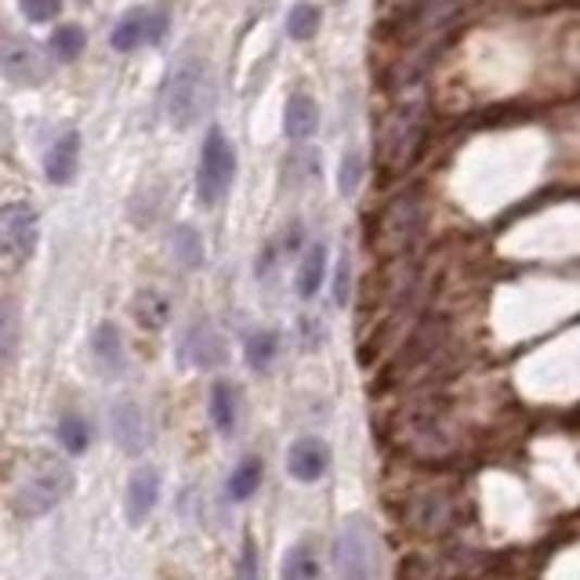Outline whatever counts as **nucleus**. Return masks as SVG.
Returning a JSON list of instances; mask_svg holds the SVG:
<instances>
[{
  "mask_svg": "<svg viewBox=\"0 0 580 580\" xmlns=\"http://www.w3.org/2000/svg\"><path fill=\"white\" fill-rule=\"evenodd\" d=\"M0 330H4V360L12 363L15 360V341H18V319H15V305L4 302V324H0Z\"/></svg>",
  "mask_w": 580,
  "mask_h": 580,
  "instance_id": "33",
  "label": "nucleus"
},
{
  "mask_svg": "<svg viewBox=\"0 0 580 580\" xmlns=\"http://www.w3.org/2000/svg\"><path fill=\"white\" fill-rule=\"evenodd\" d=\"M421 232H425V203L417 192H403V197L384 203L381 214L374 218L370 251L384 257V262H395V257L411 254V247L421 240Z\"/></svg>",
  "mask_w": 580,
  "mask_h": 580,
  "instance_id": "6",
  "label": "nucleus"
},
{
  "mask_svg": "<svg viewBox=\"0 0 580 580\" xmlns=\"http://www.w3.org/2000/svg\"><path fill=\"white\" fill-rule=\"evenodd\" d=\"M18 8L29 23H51L62 12V0H18Z\"/></svg>",
  "mask_w": 580,
  "mask_h": 580,
  "instance_id": "32",
  "label": "nucleus"
},
{
  "mask_svg": "<svg viewBox=\"0 0 580 580\" xmlns=\"http://www.w3.org/2000/svg\"><path fill=\"white\" fill-rule=\"evenodd\" d=\"M283 131H287L290 142H308V138L319 131V105L308 99L305 91H294L287 99Z\"/></svg>",
  "mask_w": 580,
  "mask_h": 580,
  "instance_id": "20",
  "label": "nucleus"
},
{
  "mask_svg": "<svg viewBox=\"0 0 580 580\" xmlns=\"http://www.w3.org/2000/svg\"><path fill=\"white\" fill-rule=\"evenodd\" d=\"M384 439L417 465H446L465 446V428L457 425L454 411L443 400L417 395L411 406H403V411L389 417Z\"/></svg>",
  "mask_w": 580,
  "mask_h": 580,
  "instance_id": "2",
  "label": "nucleus"
},
{
  "mask_svg": "<svg viewBox=\"0 0 580 580\" xmlns=\"http://www.w3.org/2000/svg\"><path fill=\"white\" fill-rule=\"evenodd\" d=\"M167 34V12L164 8H131L127 15L116 18L110 45L116 51H138L146 45H160Z\"/></svg>",
  "mask_w": 580,
  "mask_h": 580,
  "instance_id": "12",
  "label": "nucleus"
},
{
  "mask_svg": "<svg viewBox=\"0 0 580 580\" xmlns=\"http://www.w3.org/2000/svg\"><path fill=\"white\" fill-rule=\"evenodd\" d=\"M113 439L127 457H142L149 446V421L135 400H121L113 406Z\"/></svg>",
  "mask_w": 580,
  "mask_h": 580,
  "instance_id": "15",
  "label": "nucleus"
},
{
  "mask_svg": "<svg viewBox=\"0 0 580 580\" xmlns=\"http://www.w3.org/2000/svg\"><path fill=\"white\" fill-rule=\"evenodd\" d=\"M330 471V446L316 436L294 439L287 450V476L294 482H319Z\"/></svg>",
  "mask_w": 580,
  "mask_h": 580,
  "instance_id": "14",
  "label": "nucleus"
},
{
  "mask_svg": "<svg viewBox=\"0 0 580 580\" xmlns=\"http://www.w3.org/2000/svg\"><path fill=\"white\" fill-rule=\"evenodd\" d=\"M262 476H265L262 457H243L229 476V497L232 501H251L254 493L262 490Z\"/></svg>",
  "mask_w": 580,
  "mask_h": 580,
  "instance_id": "25",
  "label": "nucleus"
},
{
  "mask_svg": "<svg viewBox=\"0 0 580 580\" xmlns=\"http://www.w3.org/2000/svg\"><path fill=\"white\" fill-rule=\"evenodd\" d=\"M279 580H324V566L313 541H298L287 547L283 563H279Z\"/></svg>",
  "mask_w": 580,
  "mask_h": 580,
  "instance_id": "22",
  "label": "nucleus"
},
{
  "mask_svg": "<svg viewBox=\"0 0 580 580\" xmlns=\"http://www.w3.org/2000/svg\"><path fill=\"white\" fill-rule=\"evenodd\" d=\"M493 558L476 552V547L457 544H436V547H414L400 558L395 577L400 580H479L490 569Z\"/></svg>",
  "mask_w": 580,
  "mask_h": 580,
  "instance_id": "5",
  "label": "nucleus"
},
{
  "mask_svg": "<svg viewBox=\"0 0 580 580\" xmlns=\"http://www.w3.org/2000/svg\"><path fill=\"white\" fill-rule=\"evenodd\" d=\"M77 167H80V135L62 131L45 153V175L51 186H70L77 178Z\"/></svg>",
  "mask_w": 580,
  "mask_h": 580,
  "instance_id": "18",
  "label": "nucleus"
},
{
  "mask_svg": "<svg viewBox=\"0 0 580 580\" xmlns=\"http://www.w3.org/2000/svg\"><path fill=\"white\" fill-rule=\"evenodd\" d=\"M160 501V476L153 468H138L127 479V493H124V515L131 526H146L149 515L156 512Z\"/></svg>",
  "mask_w": 580,
  "mask_h": 580,
  "instance_id": "16",
  "label": "nucleus"
},
{
  "mask_svg": "<svg viewBox=\"0 0 580 580\" xmlns=\"http://www.w3.org/2000/svg\"><path fill=\"white\" fill-rule=\"evenodd\" d=\"M207 414H211V425L218 428L222 436H232L236 428H240V389L229 381L211 384Z\"/></svg>",
  "mask_w": 580,
  "mask_h": 580,
  "instance_id": "21",
  "label": "nucleus"
},
{
  "mask_svg": "<svg viewBox=\"0 0 580 580\" xmlns=\"http://www.w3.org/2000/svg\"><path fill=\"white\" fill-rule=\"evenodd\" d=\"M240 580H257V573H254V547H251V544L243 547V558H240Z\"/></svg>",
  "mask_w": 580,
  "mask_h": 580,
  "instance_id": "35",
  "label": "nucleus"
},
{
  "mask_svg": "<svg viewBox=\"0 0 580 580\" xmlns=\"http://www.w3.org/2000/svg\"><path fill=\"white\" fill-rule=\"evenodd\" d=\"M392 519L417 541L443 544L471 519V501L457 482H417L389 501Z\"/></svg>",
  "mask_w": 580,
  "mask_h": 580,
  "instance_id": "3",
  "label": "nucleus"
},
{
  "mask_svg": "<svg viewBox=\"0 0 580 580\" xmlns=\"http://www.w3.org/2000/svg\"><path fill=\"white\" fill-rule=\"evenodd\" d=\"M319 29V8L316 4H294L287 12V34L294 40H313Z\"/></svg>",
  "mask_w": 580,
  "mask_h": 580,
  "instance_id": "28",
  "label": "nucleus"
},
{
  "mask_svg": "<svg viewBox=\"0 0 580 580\" xmlns=\"http://www.w3.org/2000/svg\"><path fill=\"white\" fill-rule=\"evenodd\" d=\"M91 360L99 367L102 378H121L127 370V349H124V335L116 324H99L91 335Z\"/></svg>",
  "mask_w": 580,
  "mask_h": 580,
  "instance_id": "17",
  "label": "nucleus"
},
{
  "mask_svg": "<svg viewBox=\"0 0 580 580\" xmlns=\"http://www.w3.org/2000/svg\"><path fill=\"white\" fill-rule=\"evenodd\" d=\"M421 142H425V113L421 105H411V110H400L392 116L389 124H384L381 131V171L384 175H400L414 164V156L421 153Z\"/></svg>",
  "mask_w": 580,
  "mask_h": 580,
  "instance_id": "10",
  "label": "nucleus"
},
{
  "mask_svg": "<svg viewBox=\"0 0 580 580\" xmlns=\"http://www.w3.org/2000/svg\"><path fill=\"white\" fill-rule=\"evenodd\" d=\"M181 352H186V360L192 363V367L211 370L225 360V341L211 324H192L186 341H181Z\"/></svg>",
  "mask_w": 580,
  "mask_h": 580,
  "instance_id": "19",
  "label": "nucleus"
},
{
  "mask_svg": "<svg viewBox=\"0 0 580 580\" xmlns=\"http://www.w3.org/2000/svg\"><path fill=\"white\" fill-rule=\"evenodd\" d=\"M59 443L66 454H84V450L91 446V425L84 421L80 414H62L59 417Z\"/></svg>",
  "mask_w": 580,
  "mask_h": 580,
  "instance_id": "27",
  "label": "nucleus"
},
{
  "mask_svg": "<svg viewBox=\"0 0 580 580\" xmlns=\"http://www.w3.org/2000/svg\"><path fill=\"white\" fill-rule=\"evenodd\" d=\"M349 283H352V265H349V254H341L338 276H335V302L338 305H349Z\"/></svg>",
  "mask_w": 580,
  "mask_h": 580,
  "instance_id": "34",
  "label": "nucleus"
},
{
  "mask_svg": "<svg viewBox=\"0 0 580 580\" xmlns=\"http://www.w3.org/2000/svg\"><path fill=\"white\" fill-rule=\"evenodd\" d=\"M232 178H236V149L229 138H225V131L211 127L207 138H203L200 167H197V192H200L203 207L222 203L225 192L232 189Z\"/></svg>",
  "mask_w": 580,
  "mask_h": 580,
  "instance_id": "9",
  "label": "nucleus"
},
{
  "mask_svg": "<svg viewBox=\"0 0 580 580\" xmlns=\"http://www.w3.org/2000/svg\"><path fill=\"white\" fill-rule=\"evenodd\" d=\"M0 240H4V254L12 265H23L37 254L40 222L34 203H23V200L8 203L4 214H0Z\"/></svg>",
  "mask_w": 580,
  "mask_h": 580,
  "instance_id": "11",
  "label": "nucleus"
},
{
  "mask_svg": "<svg viewBox=\"0 0 580 580\" xmlns=\"http://www.w3.org/2000/svg\"><path fill=\"white\" fill-rule=\"evenodd\" d=\"M360 181H363V153L349 149V153L341 156V167H338V189H341V197H352V192L360 189Z\"/></svg>",
  "mask_w": 580,
  "mask_h": 580,
  "instance_id": "31",
  "label": "nucleus"
},
{
  "mask_svg": "<svg viewBox=\"0 0 580 580\" xmlns=\"http://www.w3.org/2000/svg\"><path fill=\"white\" fill-rule=\"evenodd\" d=\"M461 349L454 341V324L446 316H417L406 338L392 349L384 367L374 378V395H389L403 389H436L457 370Z\"/></svg>",
  "mask_w": 580,
  "mask_h": 580,
  "instance_id": "1",
  "label": "nucleus"
},
{
  "mask_svg": "<svg viewBox=\"0 0 580 580\" xmlns=\"http://www.w3.org/2000/svg\"><path fill=\"white\" fill-rule=\"evenodd\" d=\"M84 45H88V37H84L80 26H59L55 37H51V51L62 59V62H73L84 51Z\"/></svg>",
  "mask_w": 580,
  "mask_h": 580,
  "instance_id": "30",
  "label": "nucleus"
},
{
  "mask_svg": "<svg viewBox=\"0 0 580 580\" xmlns=\"http://www.w3.org/2000/svg\"><path fill=\"white\" fill-rule=\"evenodd\" d=\"M327 279V247L324 243H313L308 251L302 254V265H298L294 273V287H298V298H316L319 287H324Z\"/></svg>",
  "mask_w": 580,
  "mask_h": 580,
  "instance_id": "23",
  "label": "nucleus"
},
{
  "mask_svg": "<svg viewBox=\"0 0 580 580\" xmlns=\"http://www.w3.org/2000/svg\"><path fill=\"white\" fill-rule=\"evenodd\" d=\"M73 493V468L55 457H37L12 490V512L18 519H45Z\"/></svg>",
  "mask_w": 580,
  "mask_h": 580,
  "instance_id": "4",
  "label": "nucleus"
},
{
  "mask_svg": "<svg viewBox=\"0 0 580 580\" xmlns=\"http://www.w3.org/2000/svg\"><path fill=\"white\" fill-rule=\"evenodd\" d=\"M175 257L186 268H200L203 265V240L192 225H178L175 229Z\"/></svg>",
  "mask_w": 580,
  "mask_h": 580,
  "instance_id": "29",
  "label": "nucleus"
},
{
  "mask_svg": "<svg viewBox=\"0 0 580 580\" xmlns=\"http://www.w3.org/2000/svg\"><path fill=\"white\" fill-rule=\"evenodd\" d=\"M0 66H4V77L18 84V88H37V84L48 80V59L40 55V48H34L29 40H4V55H0Z\"/></svg>",
  "mask_w": 580,
  "mask_h": 580,
  "instance_id": "13",
  "label": "nucleus"
},
{
  "mask_svg": "<svg viewBox=\"0 0 580 580\" xmlns=\"http://www.w3.org/2000/svg\"><path fill=\"white\" fill-rule=\"evenodd\" d=\"M243 356H247V367L265 374L279 356V338L273 335V330H254V335L247 338V345H243Z\"/></svg>",
  "mask_w": 580,
  "mask_h": 580,
  "instance_id": "26",
  "label": "nucleus"
},
{
  "mask_svg": "<svg viewBox=\"0 0 580 580\" xmlns=\"http://www.w3.org/2000/svg\"><path fill=\"white\" fill-rule=\"evenodd\" d=\"M207 105H211L207 62L186 51V55L178 59V66L171 70V80H167V121L175 124L178 131H189Z\"/></svg>",
  "mask_w": 580,
  "mask_h": 580,
  "instance_id": "7",
  "label": "nucleus"
},
{
  "mask_svg": "<svg viewBox=\"0 0 580 580\" xmlns=\"http://www.w3.org/2000/svg\"><path fill=\"white\" fill-rule=\"evenodd\" d=\"M338 580H381L378 533L367 515H349L335 537Z\"/></svg>",
  "mask_w": 580,
  "mask_h": 580,
  "instance_id": "8",
  "label": "nucleus"
},
{
  "mask_svg": "<svg viewBox=\"0 0 580 580\" xmlns=\"http://www.w3.org/2000/svg\"><path fill=\"white\" fill-rule=\"evenodd\" d=\"M131 313H135V319H138V327H146V330H164L167 319H171V302H167V294H160V290H138Z\"/></svg>",
  "mask_w": 580,
  "mask_h": 580,
  "instance_id": "24",
  "label": "nucleus"
}]
</instances>
